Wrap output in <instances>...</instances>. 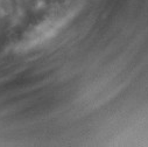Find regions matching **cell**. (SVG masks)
I'll return each instance as SVG.
<instances>
[{
  "instance_id": "cell-1",
  "label": "cell",
  "mask_w": 148,
  "mask_h": 147,
  "mask_svg": "<svg viewBox=\"0 0 148 147\" xmlns=\"http://www.w3.org/2000/svg\"><path fill=\"white\" fill-rule=\"evenodd\" d=\"M69 13H70V11H63V12H61L58 15L50 18V20H48V22L43 23V25L40 27V29H38V30L35 32V34L32 36L29 41H30L32 43L35 42V41H41V39H43V38H46V36H48L49 33L54 32L55 29H57V28L60 27L61 23H63V22L66 21Z\"/></svg>"
}]
</instances>
